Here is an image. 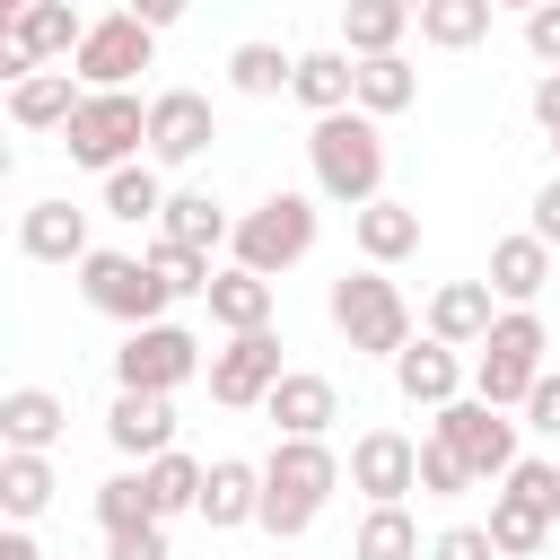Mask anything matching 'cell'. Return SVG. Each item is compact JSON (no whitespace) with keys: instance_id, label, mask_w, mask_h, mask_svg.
Here are the masks:
<instances>
[{"instance_id":"7dc6e473","label":"cell","mask_w":560,"mask_h":560,"mask_svg":"<svg viewBox=\"0 0 560 560\" xmlns=\"http://www.w3.org/2000/svg\"><path fill=\"white\" fill-rule=\"evenodd\" d=\"M184 9H192V0H131V18H149V26H158V35H166V26H175V18H184Z\"/></svg>"},{"instance_id":"ac0fdd59","label":"cell","mask_w":560,"mask_h":560,"mask_svg":"<svg viewBox=\"0 0 560 560\" xmlns=\"http://www.w3.org/2000/svg\"><path fill=\"white\" fill-rule=\"evenodd\" d=\"M105 438H114V455H166L175 446V402L166 394H140V385H122L114 394V411H105Z\"/></svg>"},{"instance_id":"cb8c5ba5","label":"cell","mask_w":560,"mask_h":560,"mask_svg":"<svg viewBox=\"0 0 560 560\" xmlns=\"http://www.w3.org/2000/svg\"><path fill=\"white\" fill-rule=\"evenodd\" d=\"M210 324L219 332H254V324H271V271H254V262H228L219 280H210Z\"/></svg>"},{"instance_id":"8d00e7d4","label":"cell","mask_w":560,"mask_h":560,"mask_svg":"<svg viewBox=\"0 0 560 560\" xmlns=\"http://www.w3.org/2000/svg\"><path fill=\"white\" fill-rule=\"evenodd\" d=\"M149 262H158V280H166L175 298H210V280H219V271H210V254H201V245H184V236H166V228L149 236Z\"/></svg>"},{"instance_id":"d590c367","label":"cell","mask_w":560,"mask_h":560,"mask_svg":"<svg viewBox=\"0 0 560 560\" xmlns=\"http://www.w3.org/2000/svg\"><path fill=\"white\" fill-rule=\"evenodd\" d=\"M105 210H114V219H131V228H140V219H158V210H166L158 158H149V166H140V158H131V166H114V175H105Z\"/></svg>"},{"instance_id":"816d5d0a","label":"cell","mask_w":560,"mask_h":560,"mask_svg":"<svg viewBox=\"0 0 560 560\" xmlns=\"http://www.w3.org/2000/svg\"><path fill=\"white\" fill-rule=\"evenodd\" d=\"M551 158H560V131H551Z\"/></svg>"},{"instance_id":"681fc988","label":"cell","mask_w":560,"mask_h":560,"mask_svg":"<svg viewBox=\"0 0 560 560\" xmlns=\"http://www.w3.org/2000/svg\"><path fill=\"white\" fill-rule=\"evenodd\" d=\"M18 9H26V0H0V18H18Z\"/></svg>"},{"instance_id":"4dcf8cb0","label":"cell","mask_w":560,"mask_h":560,"mask_svg":"<svg viewBox=\"0 0 560 560\" xmlns=\"http://www.w3.org/2000/svg\"><path fill=\"white\" fill-rule=\"evenodd\" d=\"M490 18H499V0H420V44L472 52V44L490 35Z\"/></svg>"},{"instance_id":"52a82bcc","label":"cell","mask_w":560,"mask_h":560,"mask_svg":"<svg viewBox=\"0 0 560 560\" xmlns=\"http://www.w3.org/2000/svg\"><path fill=\"white\" fill-rule=\"evenodd\" d=\"M236 262H254V271H289V262H306L315 254V201L306 192H271V201H254L245 219H236Z\"/></svg>"},{"instance_id":"30bf717a","label":"cell","mask_w":560,"mask_h":560,"mask_svg":"<svg viewBox=\"0 0 560 560\" xmlns=\"http://www.w3.org/2000/svg\"><path fill=\"white\" fill-rule=\"evenodd\" d=\"M280 376L289 368H280V332L271 324L228 332V350H210V402H228V411H262Z\"/></svg>"},{"instance_id":"f1b7e54d","label":"cell","mask_w":560,"mask_h":560,"mask_svg":"<svg viewBox=\"0 0 560 560\" xmlns=\"http://www.w3.org/2000/svg\"><path fill=\"white\" fill-rule=\"evenodd\" d=\"M402 26H411V9L402 0H341V52H402Z\"/></svg>"},{"instance_id":"4316f807","label":"cell","mask_w":560,"mask_h":560,"mask_svg":"<svg viewBox=\"0 0 560 560\" xmlns=\"http://www.w3.org/2000/svg\"><path fill=\"white\" fill-rule=\"evenodd\" d=\"M52 455H35V446H9L0 455V508H9V525H35L44 508H52Z\"/></svg>"},{"instance_id":"5b68a950","label":"cell","mask_w":560,"mask_h":560,"mask_svg":"<svg viewBox=\"0 0 560 560\" xmlns=\"http://www.w3.org/2000/svg\"><path fill=\"white\" fill-rule=\"evenodd\" d=\"M332 324H341L350 350H376V359H394V350L411 341V306H402V289L385 280V262L332 280Z\"/></svg>"},{"instance_id":"d6986e66","label":"cell","mask_w":560,"mask_h":560,"mask_svg":"<svg viewBox=\"0 0 560 560\" xmlns=\"http://www.w3.org/2000/svg\"><path fill=\"white\" fill-rule=\"evenodd\" d=\"M79 96H88L79 70H26V79H9V122L18 131H61L79 114Z\"/></svg>"},{"instance_id":"74e56055","label":"cell","mask_w":560,"mask_h":560,"mask_svg":"<svg viewBox=\"0 0 560 560\" xmlns=\"http://www.w3.org/2000/svg\"><path fill=\"white\" fill-rule=\"evenodd\" d=\"M158 516V499H149V472H114V481H96V525L105 534H122V525H149Z\"/></svg>"},{"instance_id":"7bdbcfd3","label":"cell","mask_w":560,"mask_h":560,"mask_svg":"<svg viewBox=\"0 0 560 560\" xmlns=\"http://www.w3.org/2000/svg\"><path fill=\"white\" fill-rule=\"evenodd\" d=\"M525 52H534L542 70H560V0H542V9H525Z\"/></svg>"},{"instance_id":"f35d334b","label":"cell","mask_w":560,"mask_h":560,"mask_svg":"<svg viewBox=\"0 0 560 560\" xmlns=\"http://www.w3.org/2000/svg\"><path fill=\"white\" fill-rule=\"evenodd\" d=\"M420 490H429V499H464V490H472V464H464L438 429L420 438Z\"/></svg>"},{"instance_id":"ab89813d","label":"cell","mask_w":560,"mask_h":560,"mask_svg":"<svg viewBox=\"0 0 560 560\" xmlns=\"http://www.w3.org/2000/svg\"><path fill=\"white\" fill-rule=\"evenodd\" d=\"M508 490H516V499H534L542 516H560V464H542V455H516V464H508Z\"/></svg>"},{"instance_id":"8992f818","label":"cell","mask_w":560,"mask_h":560,"mask_svg":"<svg viewBox=\"0 0 560 560\" xmlns=\"http://www.w3.org/2000/svg\"><path fill=\"white\" fill-rule=\"evenodd\" d=\"M79 298H88L96 315H114L122 332H131V324H158V315L175 306V289L158 280V262H149V254H105V245L79 262Z\"/></svg>"},{"instance_id":"8fae6325","label":"cell","mask_w":560,"mask_h":560,"mask_svg":"<svg viewBox=\"0 0 560 560\" xmlns=\"http://www.w3.org/2000/svg\"><path fill=\"white\" fill-rule=\"evenodd\" d=\"M438 438L472 464V481H508V464H516V420L499 402H481V394L438 402Z\"/></svg>"},{"instance_id":"ba28073f","label":"cell","mask_w":560,"mask_h":560,"mask_svg":"<svg viewBox=\"0 0 560 560\" xmlns=\"http://www.w3.org/2000/svg\"><path fill=\"white\" fill-rule=\"evenodd\" d=\"M201 376V341L184 332V324H131L122 332V350H114V385H140V394H175V385H192Z\"/></svg>"},{"instance_id":"d4e9b609","label":"cell","mask_w":560,"mask_h":560,"mask_svg":"<svg viewBox=\"0 0 560 560\" xmlns=\"http://www.w3.org/2000/svg\"><path fill=\"white\" fill-rule=\"evenodd\" d=\"M350 236H359V254H368V262H402V254H420V210L376 192V201L350 219Z\"/></svg>"},{"instance_id":"ee69618b","label":"cell","mask_w":560,"mask_h":560,"mask_svg":"<svg viewBox=\"0 0 560 560\" xmlns=\"http://www.w3.org/2000/svg\"><path fill=\"white\" fill-rule=\"evenodd\" d=\"M525 429L560 438V376H551V368H542V376H534V394H525Z\"/></svg>"},{"instance_id":"f5cc1de1","label":"cell","mask_w":560,"mask_h":560,"mask_svg":"<svg viewBox=\"0 0 560 560\" xmlns=\"http://www.w3.org/2000/svg\"><path fill=\"white\" fill-rule=\"evenodd\" d=\"M402 9H411V18H420V0H402Z\"/></svg>"},{"instance_id":"f546056e","label":"cell","mask_w":560,"mask_h":560,"mask_svg":"<svg viewBox=\"0 0 560 560\" xmlns=\"http://www.w3.org/2000/svg\"><path fill=\"white\" fill-rule=\"evenodd\" d=\"M350 560H420L411 508H402V499H376V508L359 516V534H350Z\"/></svg>"},{"instance_id":"1f68e13d","label":"cell","mask_w":560,"mask_h":560,"mask_svg":"<svg viewBox=\"0 0 560 560\" xmlns=\"http://www.w3.org/2000/svg\"><path fill=\"white\" fill-rule=\"evenodd\" d=\"M158 228H166V236H184V245H201V254H219V245L236 236V219L219 210V192H166Z\"/></svg>"},{"instance_id":"7402d4cb","label":"cell","mask_w":560,"mask_h":560,"mask_svg":"<svg viewBox=\"0 0 560 560\" xmlns=\"http://www.w3.org/2000/svg\"><path fill=\"white\" fill-rule=\"evenodd\" d=\"M490 324H499V289H490V280H446V289L429 298V332L455 341V350H481Z\"/></svg>"},{"instance_id":"83f0119b","label":"cell","mask_w":560,"mask_h":560,"mask_svg":"<svg viewBox=\"0 0 560 560\" xmlns=\"http://www.w3.org/2000/svg\"><path fill=\"white\" fill-rule=\"evenodd\" d=\"M140 472H149V499H158V516H201V481H210V464H201V455L166 446V455H149Z\"/></svg>"},{"instance_id":"6da1fadb","label":"cell","mask_w":560,"mask_h":560,"mask_svg":"<svg viewBox=\"0 0 560 560\" xmlns=\"http://www.w3.org/2000/svg\"><path fill=\"white\" fill-rule=\"evenodd\" d=\"M306 166H315V192H324V201L368 210V201L385 192V131H376V114H359V105L315 114V131H306Z\"/></svg>"},{"instance_id":"277c9868","label":"cell","mask_w":560,"mask_h":560,"mask_svg":"<svg viewBox=\"0 0 560 560\" xmlns=\"http://www.w3.org/2000/svg\"><path fill=\"white\" fill-rule=\"evenodd\" d=\"M61 149H70V166L114 175V166H131V149H149V105L131 88H88L79 114L61 122Z\"/></svg>"},{"instance_id":"f907efd6","label":"cell","mask_w":560,"mask_h":560,"mask_svg":"<svg viewBox=\"0 0 560 560\" xmlns=\"http://www.w3.org/2000/svg\"><path fill=\"white\" fill-rule=\"evenodd\" d=\"M499 9H542V0H499Z\"/></svg>"},{"instance_id":"60d3db41","label":"cell","mask_w":560,"mask_h":560,"mask_svg":"<svg viewBox=\"0 0 560 560\" xmlns=\"http://www.w3.org/2000/svg\"><path fill=\"white\" fill-rule=\"evenodd\" d=\"M105 560H175V551H166V516H149V525H122V534H105Z\"/></svg>"},{"instance_id":"d6a6232c","label":"cell","mask_w":560,"mask_h":560,"mask_svg":"<svg viewBox=\"0 0 560 560\" xmlns=\"http://www.w3.org/2000/svg\"><path fill=\"white\" fill-rule=\"evenodd\" d=\"M411 96H420V70H411L402 52H368V61H359V114L385 122V114H402Z\"/></svg>"},{"instance_id":"9a60e30c","label":"cell","mask_w":560,"mask_h":560,"mask_svg":"<svg viewBox=\"0 0 560 560\" xmlns=\"http://www.w3.org/2000/svg\"><path fill=\"white\" fill-rule=\"evenodd\" d=\"M262 411H271V429H280V438H324V429L341 420V385H332V376H315V368H289V376L271 385V402H262Z\"/></svg>"},{"instance_id":"7a4b0ae2","label":"cell","mask_w":560,"mask_h":560,"mask_svg":"<svg viewBox=\"0 0 560 560\" xmlns=\"http://www.w3.org/2000/svg\"><path fill=\"white\" fill-rule=\"evenodd\" d=\"M341 490V455L324 446V438H280L271 455H262V534H306L315 516H324V499Z\"/></svg>"},{"instance_id":"bcb514c9","label":"cell","mask_w":560,"mask_h":560,"mask_svg":"<svg viewBox=\"0 0 560 560\" xmlns=\"http://www.w3.org/2000/svg\"><path fill=\"white\" fill-rule=\"evenodd\" d=\"M534 122H542V131H560V70H542V79H534Z\"/></svg>"},{"instance_id":"9c48e42d","label":"cell","mask_w":560,"mask_h":560,"mask_svg":"<svg viewBox=\"0 0 560 560\" xmlns=\"http://www.w3.org/2000/svg\"><path fill=\"white\" fill-rule=\"evenodd\" d=\"M149 61H158V26H149V18H131V9H114V18H88L79 52H70V70H79L88 88H131Z\"/></svg>"},{"instance_id":"7c38bea8","label":"cell","mask_w":560,"mask_h":560,"mask_svg":"<svg viewBox=\"0 0 560 560\" xmlns=\"http://www.w3.org/2000/svg\"><path fill=\"white\" fill-rule=\"evenodd\" d=\"M79 35H88V18H79L70 0H26V9L9 18V35H0V70L26 79V70H44V61H70Z\"/></svg>"},{"instance_id":"44dd1931","label":"cell","mask_w":560,"mask_h":560,"mask_svg":"<svg viewBox=\"0 0 560 560\" xmlns=\"http://www.w3.org/2000/svg\"><path fill=\"white\" fill-rule=\"evenodd\" d=\"M289 96H298L306 114H341V105H359V52H341V44H315V52H298V79H289Z\"/></svg>"},{"instance_id":"e0dca14e","label":"cell","mask_w":560,"mask_h":560,"mask_svg":"<svg viewBox=\"0 0 560 560\" xmlns=\"http://www.w3.org/2000/svg\"><path fill=\"white\" fill-rule=\"evenodd\" d=\"M394 385H402V402H429V411H438V402L464 394V350L438 341V332H429V341H402V350H394Z\"/></svg>"},{"instance_id":"ffe728a7","label":"cell","mask_w":560,"mask_h":560,"mask_svg":"<svg viewBox=\"0 0 560 560\" xmlns=\"http://www.w3.org/2000/svg\"><path fill=\"white\" fill-rule=\"evenodd\" d=\"M254 516H262V464L219 455L210 481H201V525H210V534H236V525H254Z\"/></svg>"},{"instance_id":"3957f363","label":"cell","mask_w":560,"mask_h":560,"mask_svg":"<svg viewBox=\"0 0 560 560\" xmlns=\"http://www.w3.org/2000/svg\"><path fill=\"white\" fill-rule=\"evenodd\" d=\"M542 350H551L542 315H534V306H499V324H490L481 350H472V394L499 402V411H516V402L534 394V376H542Z\"/></svg>"},{"instance_id":"2e32d148","label":"cell","mask_w":560,"mask_h":560,"mask_svg":"<svg viewBox=\"0 0 560 560\" xmlns=\"http://www.w3.org/2000/svg\"><path fill=\"white\" fill-rule=\"evenodd\" d=\"M18 254H26V262H88V254H96V245H88V210H79V201H26Z\"/></svg>"},{"instance_id":"836d02e7","label":"cell","mask_w":560,"mask_h":560,"mask_svg":"<svg viewBox=\"0 0 560 560\" xmlns=\"http://www.w3.org/2000/svg\"><path fill=\"white\" fill-rule=\"evenodd\" d=\"M551 525H560V516H542V508H534V499H516V490H499V499H490V542H499L508 560L542 551V542H551Z\"/></svg>"},{"instance_id":"5bb4252c","label":"cell","mask_w":560,"mask_h":560,"mask_svg":"<svg viewBox=\"0 0 560 560\" xmlns=\"http://www.w3.org/2000/svg\"><path fill=\"white\" fill-rule=\"evenodd\" d=\"M350 490H368V508H376V499H411V490H420V438H402V429H359V438H350Z\"/></svg>"},{"instance_id":"f6af8a7d","label":"cell","mask_w":560,"mask_h":560,"mask_svg":"<svg viewBox=\"0 0 560 560\" xmlns=\"http://www.w3.org/2000/svg\"><path fill=\"white\" fill-rule=\"evenodd\" d=\"M534 236H542V245H560V175L534 192Z\"/></svg>"},{"instance_id":"c3c4849f","label":"cell","mask_w":560,"mask_h":560,"mask_svg":"<svg viewBox=\"0 0 560 560\" xmlns=\"http://www.w3.org/2000/svg\"><path fill=\"white\" fill-rule=\"evenodd\" d=\"M0 560H44V551H35V534H26V525H9V534H0Z\"/></svg>"},{"instance_id":"484cf974","label":"cell","mask_w":560,"mask_h":560,"mask_svg":"<svg viewBox=\"0 0 560 560\" xmlns=\"http://www.w3.org/2000/svg\"><path fill=\"white\" fill-rule=\"evenodd\" d=\"M61 420H70V411H61L52 385H9V394H0V438H9V446H35V455H44V446L61 438Z\"/></svg>"},{"instance_id":"603a6c76","label":"cell","mask_w":560,"mask_h":560,"mask_svg":"<svg viewBox=\"0 0 560 560\" xmlns=\"http://www.w3.org/2000/svg\"><path fill=\"white\" fill-rule=\"evenodd\" d=\"M481 280L499 289V306H534V298H542V280H551V245H542L534 228H525V236H499Z\"/></svg>"},{"instance_id":"e575fe53","label":"cell","mask_w":560,"mask_h":560,"mask_svg":"<svg viewBox=\"0 0 560 560\" xmlns=\"http://www.w3.org/2000/svg\"><path fill=\"white\" fill-rule=\"evenodd\" d=\"M298 79V52H280V44H236L228 52V88L236 96H280Z\"/></svg>"},{"instance_id":"b9f144b4","label":"cell","mask_w":560,"mask_h":560,"mask_svg":"<svg viewBox=\"0 0 560 560\" xmlns=\"http://www.w3.org/2000/svg\"><path fill=\"white\" fill-rule=\"evenodd\" d=\"M429 560H508V551L490 542V525H446V534L429 542Z\"/></svg>"},{"instance_id":"4fadbf2b","label":"cell","mask_w":560,"mask_h":560,"mask_svg":"<svg viewBox=\"0 0 560 560\" xmlns=\"http://www.w3.org/2000/svg\"><path fill=\"white\" fill-rule=\"evenodd\" d=\"M210 140H219V114H210L201 88H158L149 96V158L158 166H192Z\"/></svg>"}]
</instances>
